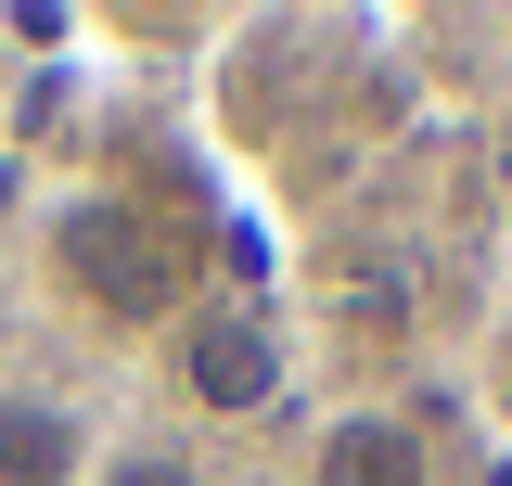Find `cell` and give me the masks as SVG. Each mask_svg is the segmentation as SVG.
Listing matches in <instances>:
<instances>
[{
  "label": "cell",
  "instance_id": "6da1fadb",
  "mask_svg": "<svg viewBox=\"0 0 512 486\" xmlns=\"http://www.w3.org/2000/svg\"><path fill=\"white\" fill-rule=\"evenodd\" d=\"M26 269H39L52 320H77L90 346H167L192 307L218 295L205 218L141 192V180H52L39 231H26Z\"/></svg>",
  "mask_w": 512,
  "mask_h": 486
},
{
  "label": "cell",
  "instance_id": "7a4b0ae2",
  "mask_svg": "<svg viewBox=\"0 0 512 486\" xmlns=\"http://www.w3.org/2000/svg\"><path fill=\"white\" fill-rule=\"evenodd\" d=\"M154 359H167L192 423H256V410L295 397V333H282V307H256V295H205Z\"/></svg>",
  "mask_w": 512,
  "mask_h": 486
},
{
  "label": "cell",
  "instance_id": "3957f363",
  "mask_svg": "<svg viewBox=\"0 0 512 486\" xmlns=\"http://www.w3.org/2000/svg\"><path fill=\"white\" fill-rule=\"evenodd\" d=\"M295 486H448L436 435L423 410H397V397H333L295 448Z\"/></svg>",
  "mask_w": 512,
  "mask_h": 486
},
{
  "label": "cell",
  "instance_id": "277c9868",
  "mask_svg": "<svg viewBox=\"0 0 512 486\" xmlns=\"http://www.w3.org/2000/svg\"><path fill=\"white\" fill-rule=\"evenodd\" d=\"M90 461H103L90 397L52 371H0V486H90Z\"/></svg>",
  "mask_w": 512,
  "mask_h": 486
},
{
  "label": "cell",
  "instance_id": "5b68a950",
  "mask_svg": "<svg viewBox=\"0 0 512 486\" xmlns=\"http://www.w3.org/2000/svg\"><path fill=\"white\" fill-rule=\"evenodd\" d=\"M90 486H218V461H205V448H180V435H103Z\"/></svg>",
  "mask_w": 512,
  "mask_h": 486
},
{
  "label": "cell",
  "instance_id": "8992f818",
  "mask_svg": "<svg viewBox=\"0 0 512 486\" xmlns=\"http://www.w3.org/2000/svg\"><path fill=\"white\" fill-rule=\"evenodd\" d=\"M13 52H26V39H13V13H0V128H13V77H26Z\"/></svg>",
  "mask_w": 512,
  "mask_h": 486
}]
</instances>
